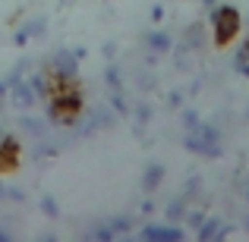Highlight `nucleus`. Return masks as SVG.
<instances>
[{"label":"nucleus","instance_id":"1","mask_svg":"<svg viewBox=\"0 0 249 242\" xmlns=\"http://www.w3.org/2000/svg\"><path fill=\"white\" fill-rule=\"evenodd\" d=\"M208 25H212V44L214 48H231L243 32V13L231 3H214L208 10Z\"/></svg>","mask_w":249,"mask_h":242},{"label":"nucleus","instance_id":"2","mask_svg":"<svg viewBox=\"0 0 249 242\" xmlns=\"http://www.w3.org/2000/svg\"><path fill=\"white\" fill-rule=\"evenodd\" d=\"M183 148L202 158H221V126L218 123H199L196 129H186Z\"/></svg>","mask_w":249,"mask_h":242},{"label":"nucleus","instance_id":"3","mask_svg":"<svg viewBox=\"0 0 249 242\" xmlns=\"http://www.w3.org/2000/svg\"><path fill=\"white\" fill-rule=\"evenodd\" d=\"M44 69L51 76H60V79H79V57H76L73 48H60L48 57Z\"/></svg>","mask_w":249,"mask_h":242},{"label":"nucleus","instance_id":"4","mask_svg":"<svg viewBox=\"0 0 249 242\" xmlns=\"http://www.w3.org/2000/svg\"><path fill=\"white\" fill-rule=\"evenodd\" d=\"M6 97H10V104H13L16 110H22V113H29V110L38 104V95H35V88L29 85V79H22V82H16V85H10Z\"/></svg>","mask_w":249,"mask_h":242},{"label":"nucleus","instance_id":"5","mask_svg":"<svg viewBox=\"0 0 249 242\" xmlns=\"http://www.w3.org/2000/svg\"><path fill=\"white\" fill-rule=\"evenodd\" d=\"M142 239H155V242H177L186 236V230H183L180 224H148L139 230Z\"/></svg>","mask_w":249,"mask_h":242},{"label":"nucleus","instance_id":"6","mask_svg":"<svg viewBox=\"0 0 249 242\" xmlns=\"http://www.w3.org/2000/svg\"><path fill=\"white\" fill-rule=\"evenodd\" d=\"M22 161V145H19L16 135H3L0 139V173L3 170H16Z\"/></svg>","mask_w":249,"mask_h":242},{"label":"nucleus","instance_id":"7","mask_svg":"<svg viewBox=\"0 0 249 242\" xmlns=\"http://www.w3.org/2000/svg\"><path fill=\"white\" fill-rule=\"evenodd\" d=\"M208 38H212V32L205 29V22H189L186 29H183V35H180V41L186 44V48H193L196 54L199 50H205V44H208Z\"/></svg>","mask_w":249,"mask_h":242},{"label":"nucleus","instance_id":"8","mask_svg":"<svg viewBox=\"0 0 249 242\" xmlns=\"http://www.w3.org/2000/svg\"><path fill=\"white\" fill-rule=\"evenodd\" d=\"M145 48L155 50V54H170L174 50V38L161 29H152V32H145Z\"/></svg>","mask_w":249,"mask_h":242},{"label":"nucleus","instance_id":"9","mask_svg":"<svg viewBox=\"0 0 249 242\" xmlns=\"http://www.w3.org/2000/svg\"><path fill=\"white\" fill-rule=\"evenodd\" d=\"M227 233H231V226L221 224V217H205L202 226L196 230V236H199V239H224Z\"/></svg>","mask_w":249,"mask_h":242},{"label":"nucleus","instance_id":"10","mask_svg":"<svg viewBox=\"0 0 249 242\" xmlns=\"http://www.w3.org/2000/svg\"><path fill=\"white\" fill-rule=\"evenodd\" d=\"M161 182H164V167L161 163H148L145 173H142V192H148V195L158 192Z\"/></svg>","mask_w":249,"mask_h":242},{"label":"nucleus","instance_id":"11","mask_svg":"<svg viewBox=\"0 0 249 242\" xmlns=\"http://www.w3.org/2000/svg\"><path fill=\"white\" fill-rule=\"evenodd\" d=\"M22 132H29V139H48V129L54 126L51 120H38V116H22L19 120Z\"/></svg>","mask_w":249,"mask_h":242},{"label":"nucleus","instance_id":"12","mask_svg":"<svg viewBox=\"0 0 249 242\" xmlns=\"http://www.w3.org/2000/svg\"><path fill=\"white\" fill-rule=\"evenodd\" d=\"M19 29L25 32L29 41H32V38H44V35H48V19H44V16H32V19H25Z\"/></svg>","mask_w":249,"mask_h":242},{"label":"nucleus","instance_id":"13","mask_svg":"<svg viewBox=\"0 0 249 242\" xmlns=\"http://www.w3.org/2000/svg\"><path fill=\"white\" fill-rule=\"evenodd\" d=\"M186 211H189V201L183 198H174V201H167V208H164V217H167V224H180L183 217H186Z\"/></svg>","mask_w":249,"mask_h":242},{"label":"nucleus","instance_id":"14","mask_svg":"<svg viewBox=\"0 0 249 242\" xmlns=\"http://www.w3.org/2000/svg\"><path fill=\"white\" fill-rule=\"evenodd\" d=\"M193 57H196V50L193 48H186V44H174V60H177V69L180 73H189L193 69Z\"/></svg>","mask_w":249,"mask_h":242},{"label":"nucleus","instance_id":"15","mask_svg":"<svg viewBox=\"0 0 249 242\" xmlns=\"http://www.w3.org/2000/svg\"><path fill=\"white\" fill-rule=\"evenodd\" d=\"M107 224H110V230H114V236H120V233H129V230H133V217H126V214H120V217H110Z\"/></svg>","mask_w":249,"mask_h":242},{"label":"nucleus","instance_id":"16","mask_svg":"<svg viewBox=\"0 0 249 242\" xmlns=\"http://www.w3.org/2000/svg\"><path fill=\"white\" fill-rule=\"evenodd\" d=\"M110 107H114L117 116H126L129 113V104H126V97H123V91H110Z\"/></svg>","mask_w":249,"mask_h":242},{"label":"nucleus","instance_id":"17","mask_svg":"<svg viewBox=\"0 0 249 242\" xmlns=\"http://www.w3.org/2000/svg\"><path fill=\"white\" fill-rule=\"evenodd\" d=\"M205 217H208V214L202 211V208H189V211H186V217H183V220H186V226H189V230H199V226H202V220H205Z\"/></svg>","mask_w":249,"mask_h":242},{"label":"nucleus","instance_id":"18","mask_svg":"<svg viewBox=\"0 0 249 242\" xmlns=\"http://www.w3.org/2000/svg\"><path fill=\"white\" fill-rule=\"evenodd\" d=\"M104 79H107V85H110V91H123V79H120V69L110 63L107 69H104Z\"/></svg>","mask_w":249,"mask_h":242},{"label":"nucleus","instance_id":"19","mask_svg":"<svg viewBox=\"0 0 249 242\" xmlns=\"http://www.w3.org/2000/svg\"><path fill=\"white\" fill-rule=\"evenodd\" d=\"M199 192H202V179H199V176L186 179V186H183V198L193 201V198H199Z\"/></svg>","mask_w":249,"mask_h":242},{"label":"nucleus","instance_id":"20","mask_svg":"<svg viewBox=\"0 0 249 242\" xmlns=\"http://www.w3.org/2000/svg\"><path fill=\"white\" fill-rule=\"evenodd\" d=\"M89 239H104L107 242V239H114V230H110V224H95L89 230Z\"/></svg>","mask_w":249,"mask_h":242},{"label":"nucleus","instance_id":"21","mask_svg":"<svg viewBox=\"0 0 249 242\" xmlns=\"http://www.w3.org/2000/svg\"><path fill=\"white\" fill-rule=\"evenodd\" d=\"M136 85H139V91H152L155 88V76L152 73H136Z\"/></svg>","mask_w":249,"mask_h":242},{"label":"nucleus","instance_id":"22","mask_svg":"<svg viewBox=\"0 0 249 242\" xmlns=\"http://www.w3.org/2000/svg\"><path fill=\"white\" fill-rule=\"evenodd\" d=\"M41 211L48 214V217H57V214H60V205H57L51 195H44V198H41Z\"/></svg>","mask_w":249,"mask_h":242},{"label":"nucleus","instance_id":"23","mask_svg":"<svg viewBox=\"0 0 249 242\" xmlns=\"http://www.w3.org/2000/svg\"><path fill=\"white\" fill-rule=\"evenodd\" d=\"M199 123V110H183V129H196Z\"/></svg>","mask_w":249,"mask_h":242},{"label":"nucleus","instance_id":"24","mask_svg":"<svg viewBox=\"0 0 249 242\" xmlns=\"http://www.w3.org/2000/svg\"><path fill=\"white\" fill-rule=\"evenodd\" d=\"M148 120H152V107H148V104H139V107H136V123L145 126Z\"/></svg>","mask_w":249,"mask_h":242},{"label":"nucleus","instance_id":"25","mask_svg":"<svg viewBox=\"0 0 249 242\" xmlns=\"http://www.w3.org/2000/svg\"><path fill=\"white\" fill-rule=\"evenodd\" d=\"M6 201H16V205H22V201H25V192H19L16 186H6Z\"/></svg>","mask_w":249,"mask_h":242},{"label":"nucleus","instance_id":"26","mask_svg":"<svg viewBox=\"0 0 249 242\" xmlns=\"http://www.w3.org/2000/svg\"><path fill=\"white\" fill-rule=\"evenodd\" d=\"M167 104H170V107H180V104H183V95H180V91H170V95H167Z\"/></svg>","mask_w":249,"mask_h":242},{"label":"nucleus","instance_id":"27","mask_svg":"<svg viewBox=\"0 0 249 242\" xmlns=\"http://www.w3.org/2000/svg\"><path fill=\"white\" fill-rule=\"evenodd\" d=\"M152 19L161 22V19H164V6H152Z\"/></svg>","mask_w":249,"mask_h":242},{"label":"nucleus","instance_id":"28","mask_svg":"<svg viewBox=\"0 0 249 242\" xmlns=\"http://www.w3.org/2000/svg\"><path fill=\"white\" fill-rule=\"evenodd\" d=\"M13 41L22 48V44H29V38H25V32H22V29H16V38H13Z\"/></svg>","mask_w":249,"mask_h":242},{"label":"nucleus","instance_id":"29","mask_svg":"<svg viewBox=\"0 0 249 242\" xmlns=\"http://www.w3.org/2000/svg\"><path fill=\"white\" fill-rule=\"evenodd\" d=\"M152 211H155V205H152V201L145 198V201H142V214H152Z\"/></svg>","mask_w":249,"mask_h":242},{"label":"nucleus","instance_id":"30","mask_svg":"<svg viewBox=\"0 0 249 242\" xmlns=\"http://www.w3.org/2000/svg\"><path fill=\"white\" fill-rule=\"evenodd\" d=\"M6 91H10V85H6V79H0V97H6Z\"/></svg>","mask_w":249,"mask_h":242},{"label":"nucleus","instance_id":"31","mask_svg":"<svg viewBox=\"0 0 249 242\" xmlns=\"http://www.w3.org/2000/svg\"><path fill=\"white\" fill-rule=\"evenodd\" d=\"M13 239V233L10 230H0V242H10Z\"/></svg>","mask_w":249,"mask_h":242},{"label":"nucleus","instance_id":"32","mask_svg":"<svg viewBox=\"0 0 249 242\" xmlns=\"http://www.w3.org/2000/svg\"><path fill=\"white\" fill-rule=\"evenodd\" d=\"M0 201H6V186L0 182Z\"/></svg>","mask_w":249,"mask_h":242},{"label":"nucleus","instance_id":"33","mask_svg":"<svg viewBox=\"0 0 249 242\" xmlns=\"http://www.w3.org/2000/svg\"><path fill=\"white\" fill-rule=\"evenodd\" d=\"M246 201H249V186H246Z\"/></svg>","mask_w":249,"mask_h":242},{"label":"nucleus","instance_id":"34","mask_svg":"<svg viewBox=\"0 0 249 242\" xmlns=\"http://www.w3.org/2000/svg\"><path fill=\"white\" fill-rule=\"evenodd\" d=\"M0 110H3V97H0Z\"/></svg>","mask_w":249,"mask_h":242},{"label":"nucleus","instance_id":"35","mask_svg":"<svg viewBox=\"0 0 249 242\" xmlns=\"http://www.w3.org/2000/svg\"><path fill=\"white\" fill-rule=\"evenodd\" d=\"M0 139H3V126H0Z\"/></svg>","mask_w":249,"mask_h":242},{"label":"nucleus","instance_id":"36","mask_svg":"<svg viewBox=\"0 0 249 242\" xmlns=\"http://www.w3.org/2000/svg\"><path fill=\"white\" fill-rule=\"evenodd\" d=\"M246 230H249V220H246Z\"/></svg>","mask_w":249,"mask_h":242},{"label":"nucleus","instance_id":"37","mask_svg":"<svg viewBox=\"0 0 249 242\" xmlns=\"http://www.w3.org/2000/svg\"><path fill=\"white\" fill-rule=\"evenodd\" d=\"M246 120H249V110H246Z\"/></svg>","mask_w":249,"mask_h":242}]
</instances>
